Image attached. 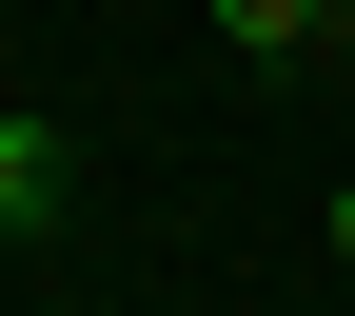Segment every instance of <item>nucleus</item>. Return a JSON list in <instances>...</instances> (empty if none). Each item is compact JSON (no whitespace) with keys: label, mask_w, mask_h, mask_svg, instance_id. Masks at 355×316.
Instances as JSON below:
<instances>
[{"label":"nucleus","mask_w":355,"mask_h":316,"mask_svg":"<svg viewBox=\"0 0 355 316\" xmlns=\"http://www.w3.org/2000/svg\"><path fill=\"white\" fill-rule=\"evenodd\" d=\"M60 217H79V139L0 99V257H20V238H60Z\"/></svg>","instance_id":"1"},{"label":"nucleus","mask_w":355,"mask_h":316,"mask_svg":"<svg viewBox=\"0 0 355 316\" xmlns=\"http://www.w3.org/2000/svg\"><path fill=\"white\" fill-rule=\"evenodd\" d=\"M217 40H237V60H316V40H336V0H217Z\"/></svg>","instance_id":"2"},{"label":"nucleus","mask_w":355,"mask_h":316,"mask_svg":"<svg viewBox=\"0 0 355 316\" xmlns=\"http://www.w3.org/2000/svg\"><path fill=\"white\" fill-rule=\"evenodd\" d=\"M336 257H355V178H336Z\"/></svg>","instance_id":"3"},{"label":"nucleus","mask_w":355,"mask_h":316,"mask_svg":"<svg viewBox=\"0 0 355 316\" xmlns=\"http://www.w3.org/2000/svg\"><path fill=\"white\" fill-rule=\"evenodd\" d=\"M336 40H355V0H336Z\"/></svg>","instance_id":"4"},{"label":"nucleus","mask_w":355,"mask_h":316,"mask_svg":"<svg viewBox=\"0 0 355 316\" xmlns=\"http://www.w3.org/2000/svg\"><path fill=\"white\" fill-rule=\"evenodd\" d=\"M336 60H355V40H336Z\"/></svg>","instance_id":"5"}]
</instances>
